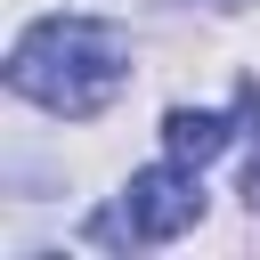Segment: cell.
Segmentation results:
<instances>
[{
	"mask_svg": "<svg viewBox=\"0 0 260 260\" xmlns=\"http://www.w3.org/2000/svg\"><path fill=\"white\" fill-rule=\"evenodd\" d=\"M122 81H130V49L98 16H41L8 49V89L32 98V106H49V114H65V122L106 114L122 98Z\"/></svg>",
	"mask_w": 260,
	"mask_h": 260,
	"instance_id": "cell-1",
	"label": "cell"
},
{
	"mask_svg": "<svg viewBox=\"0 0 260 260\" xmlns=\"http://www.w3.org/2000/svg\"><path fill=\"white\" fill-rule=\"evenodd\" d=\"M203 219V187H195V162H171V171H130L122 187V211H106L89 236L98 244H171Z\"/></svg>",
	"mask_w": 260,
	"mask_h": 260,
	"instance_id": "cell-2",
	"label": "cell"
},
{
	"mask_svg": "<svg viewBox=\"0 0 260 260\" xmlns=\"http://www.w3.org/2000/svg\"><path fill=\"white\" fill-rule=\"evenodd\" d=\"M228 138H236V130H228V114H211V106H171V114H162L171 162H195V171H203V162L228 154Z\"/></svg>",
	"mask_w": 260,
	"mask_h": 260,
	"instance_id": "cell-3",
	"label": "cell"
},
{
	"mask_svg": "<svg viewBox=\"0 0 260 260\" xmlns=\"http://www.w3.org/2000/svg\"><path fill=\"white\" fill-rule=\"evenodd\" d=\"M244 203L260 211V154H252V171H244Z\"/></svg>",
	"mask_w": 260,
	"mask_h": 260,
	"instance_id": "cell-4",
	"label": "cell"
},
{
	"mask_svg": "<svg viewBox=\"0 0 260 260\" xmlns=\"http://www.w3.org/2000/svg\"><path fill=\"white\" fill-rule=\"evenodd\" d=\"M211 8H244V0H211Z\"/></svg>",
	"mask_w": 260,
	"mask_h": 260,
	"instance_id": "cell-5",
	"label": "cell"
}]
</instances>
